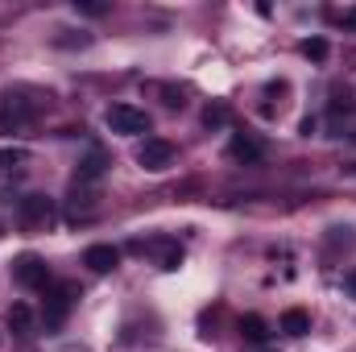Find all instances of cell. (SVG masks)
Masks as SVG:
<instances>
[{
    "instance_id": "cell-1",
    "label": "cell",
    "mask_w": 356,
    "mask_h": 352,
    "mask_svg": "<svg viewBox=\"0 0 356 352\" xmlns=\"http://www.w3.org/2000/svg\"><path fill=\"white\" fill-rule=\"evenodd\" d=\"M104 125L112 129V133H120V137H141V133H149V112L145 108H137V104H112L108 112H104Z\"/></svg>"
},
{
    "instance_id": "cell-2",
    "label": "cell",
    "mask_w": 356,
    "mask_h": 352,
    "mask_svg": "<svg viewBox=\"0 0 356 352\" xmlns=\"http://www.w3.org/2000/svg\"><path fill=\"white\" fill-rule=\"evenodd\" d=\"M17 220H21V228L25 232H46L50 224H54V199L50 195H25L21 203H17Z\"/></svg>"
},
{
    "instance_id": "cell-3",
    "label": "cell",
    "mask_w": 356,
    "mask_h": 352,
    "mask_svg": "<svg viewBox=\"0 0 356 352\" xmlns=\"http://www.w3.org/2000/svg\"><path fill=\"white\" fill-rule=\"evenodd\" d=\"M178 158V150L166 141V137H145L141 145H137V166L141 170H149V175H162V170H170Z\"/></svg>"
},
{
    "instance_id": "cell-4",
    "label": "cell",
    "mask_w": 356,
    "mask_h": 352,
    "mask_svg": "<svg viewBox=\"0 0 356 352\" xmlns=\"http://www.w3.org/2000/svg\"><path fill=\"white\" fill-rule=\"evenodd\" d=\"M33 116H38V108H33V104H25V99H17V95H0V133H4V137H13V133L29 129V125H33Z\"/></svg>"
},
{
    "instance_id": "cell-5",
    "label": "cell",
    "mask_w": 356,
    "mask_h": 352,
    "mask_svg": "<svg viewBox=\"0 0 356 352\" xmlns=\"http://www.w3.org/2000/svg\"><path fill=\"white\" fill-rule=\"evenodd\" d=\"M13 282L25 286V290H46L50 286V265L42 262L38 253H21L13 262Z\"/></svg>"
},
{
    "instance_id": "cell-6",
    "label": "cell",
    "mask_w": 356,
    "mask_h": 352,
    "mask_svg": "<svg viewBox=\"0 0 356 352\" xmlns=\"http://www.w3.org/2000/svg\"><path fill=\"white\" fill-rule=\"evenodd\" d=\"M75 298H79V286H75V282H58V286H50V290H46V323L58 328V323L67 319V311L75 307Z\"/></svg>"
},
{
    "instance_id": "cell-7",
    "label": "cell",
    "mask_w": 356,
    "mask_h": 352,
    "mask_svg": "<svg viewBox=\"0 0 356 352\" xmlns=\"http://www.w3.org/2000/svg\"><path fill=\"white\" fill-rule=\"evenodd\" d=\"M228 158H232V162H245V166H257V162L266 158V145H261L257 137H249V133H236V137L228 141Z\"/></svg>"
},
{
    "instance_id": "cell-8",
    "label": "cell",
    "mask_w": 356,
    "mask_h": 352,
    "mask_svg": "<svg viewBox=\"0 0 356 352\" xmlns=\"http://www.w3.org/2000/svg\"><path fill=\"white\" fill-rule=\"evenodd\" d=\"M133 249H141V253L149 249V253H154V262H158V269H178L182 257H186V253H182V245H178V241H166V237H158V241H149V245H133Z\"/></svg>"
},
{
    "instance_id": "cell-9",
    "label": "cell",
    "mask_w": 356,
    "mask_h": 352,
    "mask_svg": "<svg viewBox=\"0 0 356 352\" xmlns=\"http://www.w3.org/2000/svg\"><path fill=\"white\" fill-rule=\"evenodd\" d=\"M83 265H88L91 273H112L120 265V249L116 245H91L88 253H83Z\"/></svg>"
},
{
    "instance_id": "cell-10",
    "label": "cell",
    "mask_w": 356,
    "mask_h": 352,
    "mask_svg": "<svg viewBox=\"0 0 356 352\" xmlns=\"http://www.w3.org/2000/svg\"><path fill=\"white\" fill-rule=\"evenodd\" d=\"M104 170H108V158H104L99 150H91L88 158L79 162V170H75V182H79V186H83V182H99Z\"/></svg>"
},
{
    "instance_id": "cell-11",
    "label": "cell",
    "mask_w": 356,
    "mask_h": 352,
    "mask_svg": "<svg viewBox=\"0 0 356 352\" xmlns=\"http://www.w3.org/2000/svg\"><path fill=\"white\" fill-rule=\"evenodd\" d=\"M277 328H282L286 336H307V332H311V315H307L302 307H290V311L282 315V323H277Z\"/></svg>"
},
{
    "instance_id": "cell-12",
    "label": "cell",
    "mask_w": 356,
    "mask_h": 352,
    "mask_svg": "<svg viewBox=\"0 0 356 352\" xmlns=\"http://www.w3.org/2000/svg\"><path fill=\"white\" fill-rule=\"evenodd\" d=\"M241 336H245L249 344H266L269 340V323L261 319V315H245V319H241Z\"/></svg>"
},
{
    "instance_id": "cell-13",
    "label": "cell",
    "mask_w": 356,
    "mask_h": 352,
    "mask_svg": "<svg viewBox=\"0 0 356 352\" xmlns=\"http://www.w3.org/2000/svg\"><path fill=\"white\" fill-rule=\"evenodd\" d=\"M25 162H29V150H21V145H4V150H0V175L21 170Z\"/></svg>"
},
{
    "instance_id": "cell-14",
    "label": "cell",
    "mask_w": 356,
    "mask_h": 352,
    "mask_svg": "<svg viewBox=\"0 0 356 352\" xmlns=\"http://www.w3.org/2000/svg\"><path fill=\"white\" fill-rule=\"evenodd\" d=\"M298 54L311 58V63H323L327 58V38H302L298 42Z\"/></svg>"
},
{
    "instance_id": "cell-15",
    "label": "cell",
    "mask_w": 356,
    "mask_h": 352,
    "mask_svg": "<svg viewBox=\"0 0 356 352\" xmlns=\"http://www.w3.org/2000/svg\"><path fill=\"white\" fill-rule=\"evenodd\" d=\"M8 328H13V332H29V328H33V311H29L25 303H13V307H8Z\"/></svg>"
},
{
    "instance_id": "cell-16",
    "label": "cell",
    "mask_w": 356,
    "mask_h": 352,
    "mask_svg": "<svg viewBox=\"0 0 356 352\" xmlns=\"http://www.w3.org/2000/svg\"><path fill=\"white\" fill-rule=\"evenodd\" d=\"M203 125H207V129H224V125H228V108H224V104H207V108H203Z\"/></svg>"
},
{
    "instance_id": "cell-17",
    "label": "cell",
    "mask_w": 356,
    "mask_h": 352,
    "mask_svg": "<svg viewBox=\"0 0 356 352\" xmlns=\"http://www.w3.org/2000/svg\"><path fill=\"white\" fill-rule=\"evenodd\" d=\"M75 13H83V17H104V13H108V4H95V0H75Z\"/></svg>"
},
{
    "instance_id": "cell-18",
    "label": "cell",
    "mask_w": 356,
    "mask_h": 352,
    "mask_svg": "<svg viewBox=\"0 0 356 352\" xmlns=\"http://www.w3.org/2000/svg\"><path fill=\"white\" fill-rule=\"evenodd\" d=\"M162 95H166V99H162L166 108H182V104H186V99H182V91H175V88H162Z\"/></svg>"
},
{
    "instance_id": "cell-19",
    "label": "cell",
    "mask_w": 356,
    "mask_h": 352,
    "mask_svg": "<svg viewBox=\"0 0 356 352\" xmlns=\"http://www.w3.org/2000/svg\"><path fill=\"white\" fill-rule=\"evenodd\" d=\"M315 129H319V120H315V116H307V120H302V137H315Z\"/></svg>"
},
{
    "instance_id": "cell-20",
    "label": "cell",
    "mask_w": 356,
    "mask_h": 352,
    "mask_svg": "<svg viewBox=\"0 0 356 352\" xmlns=\"http://www.w3.org/2000/svg\"><path fill=\"white\" fill-rule=\"evenodd\" d=\"M344 286H348V290H353V294H356V269H353V273H348V278H344Z\"/></svg>"
},
{
    "instance_id": "cell-21",
    "label": "cell",
    "mask_w": 356,
    "mask_h": 352,
    "mask_svg": "<svg viewBox=\"0 0 356 352\" xmlns=\"http://www.w3.org/2000/svg\"><path fill=\"white\" fill-rule=\"evenodd\" d=\"M344 25H353V29H356V8L348 13V17H344Z\"/></svg>"
}]
</instances>
